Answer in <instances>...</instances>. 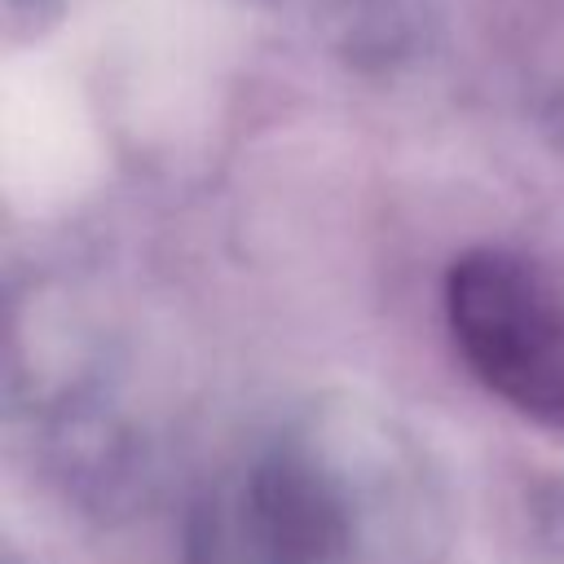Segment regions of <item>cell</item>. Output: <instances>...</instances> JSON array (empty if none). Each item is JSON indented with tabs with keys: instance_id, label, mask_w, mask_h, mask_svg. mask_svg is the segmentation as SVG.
<instances>
[{
	"instance_id": "6da1fadb",
	"label": "cell",
	"mask_w": 564,
	"mask_h": 564,
	"mask_svg": "<svg viewBox=\"0 0 564 564\" xmlns=\"http://www.w3.org/2000/svg\"><path fill=\"white\" fill-rule=\"evenodd\" d=\"M445 313L471 375L520 414L564 427V300L511 251L476 247L445 278Z\"/></svg>"
},
{
	"instance_id": "7a4b0ae2",
	"label": "cell",
	"mask_w": 564,
	"mask_h": 564,
	"mask_svg": "<svg viewBox=\"0 0 564 564\" xmlns=\"http://www.w3.org/2000/svg\"><path fill=\"white\" fill-rule=\"evenodd\" d=\"M357 507L344 476L304 441L273 445L238 494V542L251 564H348Z\"/></svg>"
},
{
	"instance_id": "3957f363",
	"label": "cell",
	"mask_w": 564,
	"mask_h": 564,
	"mask_svg": "<svg viewBox=\"0 0 564 564\" xmlns=\"http://www.w3.org/2000/svg\"><path fill=\"white\" fill-rule=\"evenodd\" d=\"M330 44L357 70H392L427 44L423 0H335Z\"/></svg>"
}]
</instances>
